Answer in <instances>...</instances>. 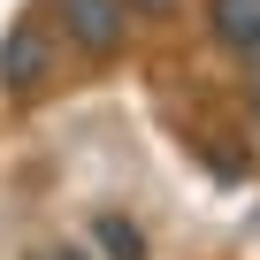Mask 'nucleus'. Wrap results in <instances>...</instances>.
<instances>
[{"instance_id":"nucleus-5","label":"nucleus","mask_w":260,"mask_h":260,"mask_svg":"<svg viewBox=\"0 0 260 260\" xmlns=\"http://www.w3.org/2000/svg\"><path fill=\"white\" fill-rule=\"evenodd\" d=\"M31 260H84V245H69V237L61 245H31Z\"/></svg>"},{"instance_id":"nucleus-6","label":"nucleus","mask_w":260,"mask_h":260,"mask_svg":"<svg viewBox=\"0 0 260 260\" xmlns=\"http://www.w3.org/2000/svg\"><path fill=\"white\" fill-rule=\"evenodd\" d=\"M122 8H130V16H176L184 0H122Z\"/></svg>"},{"instance_id":"nucleus-4","label":"nucleus","mask_w":260,"mask_h":260,"mask_svg":"<svg viewBox=\"0 0 260 260\" xmlns=\"http://www.w3.org/2000/svg\"><path fill=\"white\" fill-rule=\"evenodd\" d=\"M92 237H100L107 260H146V230H138V222H122V214H100Z\"/></svg>"},{"instance_id":"nucleus-1","label":"nucleus","mask_w":260,"mask_h":260,"mask_svg":"<svg viewBox=\"0 0 260 260\" xmlns=\"http://www.w3.org/2000/svg\"><path fill=\"white\" fill-rule=\"evenodd\" d=\"M46 77H54V46H46V31L23 16V23H8V39H0V84H8L16 100H31V92H46Z\"/></svg>"},{"instance_id":"nucleus-3","label":"nucleus","mask_w":260,"mask_h":260,"mask_svg":"<svg viewBox=\"0 0 260 260\" xmlns=\"http://www.w3.org/2000/svg\"><path fill=\"white\" fill-rule=\"evenodd\" d=\"M207 23H214L222 46L245 54V46H260V0H214V16H207Z\"/></svg>"},{"instance_id":"nucleus-2","label":"nucleus","mask_w":260,"mask_h":260,"mask_svg":"<svg viewBox=\"0 0 260 260\" xmlns=\"http://www.w3.org/2000/svg\"><path fill=\"white\" fill-rule=\"evenodd\" d=\"M61 31H69L92 61H107V54L122 46V0H61Z\"/></svg>"}]
</instances>
